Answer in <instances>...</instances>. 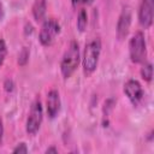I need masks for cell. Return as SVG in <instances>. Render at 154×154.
Here are the masks:
<instances>
[{"label": "cell", "instance_id": "1", "mask_svg": "<svg viewBox=\"0 0 154 154\" xmlns=\"http://www.w3.org/2000/svg\"><path fill=\"white\" fill-rule=\"evenodd\" d=\"M100 52H101L100 38H94L87 43L84 49V55H83V71L87 76L91 75L96 70Z\"/></svg>", "mask_w": 154, "mask_h": 154}, {"label": "cell", "instance_id": "2", "mask_svg": "<svg viewBox=\"0 0 154 154\" xmlns=\"http://www.w3.org/2000/svg\"><path fill=\"white\" fill-rule=\"evenodd\" d=\"M79 64V47L76 41H71L69 48L66 49L61 64H60V70L61 75L64 78H69L72 76V73L76 71L77 66Z\"/></svg>", "mask_w": 154, "mask_h": 154}, {"label": "cell", "instance_id": "3", "mask_svg": "<svg viewBox=\"0 0 154 154\" xmlns=\"http://www.w3.org/2000/svg\"><path fill=\"white\" fill-rule=\"evenodd\" d=\"M129 52H130V58L132 63L141 64L146 60V57H147L146 40H144V35L141 31L136 32L131 37L129 43Z\"/></svg>", "mask_w": 154, "mask_h": 154}, {"label": "cell", "instance_id": "4", "mask_svg": "<svg viewBox=\"0 0 154 154\" xmlns=\"http://www.w3.org/2000/svg\"><path fill=\"white\" fill-rule=\"evenodd\" d=\"M42 119H43V109H42L41 101L37 99L32 102L30 107V112H29V116L26 119V126H25L26 132L29 135H35L40 130Z\"/></svg>", "mask_w": 154, "mask_h": 154}, {"label": "cell", "instance_id": "5", "mask_svg": "<svg viewBox=\"0 0 154 154\" xmlns=\"http://www.w3.org/2000/svg\"><path fill=\"white\" fill-rule=\"evenodd\" d=\"M59 32H60V24L53 18L46 19L42 23L40 35H38V40H40L41 45L51 46Z\"/></svg>", "mask_w": 154, "mask_h": 154}, {"label": "cell", "instance_id": "6", "mask_svg": "<svg viewBox=\"0 0 154 154\" xmlns=\"http://www.w3.org/2000/svg\"><path fill=\"white\" fill-rule=\"evenodd\" d=\"M153 11H154V0H142L138 11V20L144 29H149L153 24Z\"/></svg>", "mask_w": 154, "mask_h": 154}, {"label": "cell", "instance_id": "7", "mask_svg": "<svg viewBox=\"0 0 154 154\" xmlns=\"http://www.w3.org/2000/svg\"><path fill=\"white\" fill-rule=\"evenodd\" d=\"M130 25H131V8L129 6H125L123 7L117 23V36L119 40H124L128 36Z\"/></svg>", "mask_w": 154, "mask_h": 154}, {"label": "cell", "instance_id": "8", "mask_svg": "<svg viewBox=\"0 0 154 154\" xmlns=\"http://www.w3.org/2000/svg\"><path fill=\"white\" fill-rule=\"evenodd\" d=\"M124 93L134 105H137L143 99V89L136 79H129L124 84Z\"/></svg>", "mask_w": 154, "mask_h": 154}, {"label": "cell", "instance_id": "9", "mask_svg": "<svg viewBox=\"0 0 154 154\" xmlns=\"http://www.w3.org/2000/svg\"><path fill=\"white\" fill-rule=\"evenodd\" d=\"M46 107H47V114L49 118H55L60 111V96L57 90H51L47 94L46 100Z\"/></svg>", "mask_w": 154, "mask_h": 154}, {"label": "cell", "instance_id": "10", "mask_svg": "<svg viewBox=\"0 0 154 154\" xmlns=\"http://www.w3.org/2000/svg\"><path fill=\"white\" fill-rule=\"evenodd\" d=\"M46 0H35L32 5V16L36 22H41L46 14Z\"/></svg>", "mask_w": 154, "mask_h": 154}, {"label": "cell", "instance_id": "11", "mask_svg": "<svg viewBox=\"0 0 154 154\" xmlns=\"http://www.w3.org/2000/svg\"><path fill=\"white\" fill-rule=\"evenodd\" d=\"M87 23H88V16H87V11L84 8L79 10L78 13V19H77V28L79 31H84L87 28Z\"/></svg>", "mask_w": 154, "mask_h": 154}, {"label": "cell", "instance_id": "12", "mask_svg": "<svg viewBox=\"0 0 154 154\" xmlns=\"http://www.w3.org/2000/svg\"><path fill=\"white\" fill-rule=\"evenodd\" d=\"M141 76L142 78L146 81V82H150L152 81V77H153V67H152V64H144L142 70H141Z\"/></svg>", "mask_w": 154, "mask_h": 154}, {"label": "cell", "instance_id": "13", "mask_svg": "<svg viewBox=\"0 0 154 154\" xmlns=\"http://www.w3.org/2000/svg\"><path fill=\"white\" fill-rule=\"evenodd\" d=\"M28 59H29V51H28V48L24 47L19 52V55H18V63H19V65H25L26 61H28Z\"/></svg>", "mask_w": 154, "mask_h": 154}, {"label": "cell", "instance_id": "14", "mask_svg": "<svg viewBox=\"0 0 154 154\" xmlns=\"http://www.w3.org/2000/svg\"><path fill=\"white\" fill-rule=\"evenodd\" d=\"M6 54H7V47H6V43L2 38H0V66L4 64L5 61V58H6Z\"/></svg>", "mask_w": 154, "mask_h": 154}, {"label": "cell", "instance_id": "15", "mask_svg": "<svg viewBox=\"0 0 154 154\" xmlns=\"http://www.w3.org/2000/svg\"><path fill=\"white\" fill-rule=\"evenodd\" d=\"M12 152L13 153H28V147L25 143H19V144H17L16 148H13Z\"/></svg>", "mask_w": 154, "mask_h": 154}, {"label": "cell", "instance_id": "16", "mask_svg": "<svg viewBox=\"0 0 154 154\" xmlns=\"http://www.w3.org/2000/svg\"><path fill=\"white\" fill-rule=\"evenodd\" d=\"M73 6H79V5H90L94 0H71Z\"/></svg>", "mask_w": 154, "mask_h": 154}, {"label": "cell", "instance_id": "17", "mask_svg": "<svg viewBox=\"0 0 154 154\" xmlns=\"http://www.w3.org/2000/svg\"><path fill=\"white\" fill-rule=\"evenodd\" d=\"M5 89L7 90V91H12V89H13V83H12V81H6V83H5Z\"/></svg>", "mask_w": 154, "mask_h": 154}, {"label": "cell", "instance_id": "18", "mask_svg": "<svg viewBox=\"0 0 154 154\" xmlns=\"http://www.w3.org/2000/svg\"><path fill=\"white\" fill-rule=\"evenodd\" d=\"M2 136H4V125H2V120L0 119V146L2 143Z\"/></svg>", "mask_w": 154, "mask_h": 154}, {"label": "cell", "instance_id": "19", "mask_svg": "<svg viewBox=\"0 0 154 154\" xmlns=\"http://www.w3.org/2000/svg\"><path fill=\"white\" fill-rule=\"evenodd\" d=\"M57 152H58V149L54 148V147H51V148H47L46 149V153H57Z\"/></svg>", "mask_w": 154, "mask_h": 154}, {"label": "cell", "instance_id": "20", "mask_svg": "<svg viewBox=\"0 0 154 154\" xmlns=\"http://www.w3.org/2000/svg\"><path fill=\"white\" fill-rule=\"evenodd\" d=\"M2 18H4V8H2V5L0 2V20H2Z\"/></svg>", "mask_w": 154, "mask_h": 154}]
</instances>
